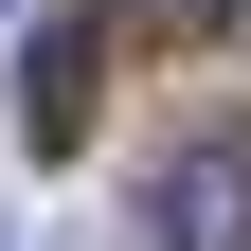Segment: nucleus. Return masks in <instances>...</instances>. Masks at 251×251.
Here are the masks:
<instances>
[{"instance_id":"nucleus-1","label":"nucleus","mask_w":251,"mask_h":251,"mask_svg":"<svg viewBox=\"0 0 251 251\" xmlns=\"http://www.w3.org/2000/svg\"><path fill=\"white\" fill-rule=\"evenodd\" d=\"M144 233L162 251H251V126H198V144L144 179Z\"/></svg>"},{"instance_id":"nucleus-2","label":"nucleus","mask_w":251,"mask_h":251,"mask_svg":"<svg viewBox=\"0 0 251 251\" xmlns=\"http://www.w3.org/2000/svg\"><path fill=\"white\" fill-rule=\"evenodd\" d=\"M108 18H54V36L36 54H18V144H36V162H72V144H90V90H108Z\"/></svg>"},{"instance_id":"nucleus-3","label":"nucleus","mask_w":251,"mask_h":251,"mask_svg":"<svg viewBox=\"0 0 251 251\" xmlns=\"http://www.w3.org/2000/svg\"><path fill=\"white\" fill-rule=\"evenodd\" d=\"M90 18H108V36H179V54L233 36V0H90Z\"/></svg>"}]
</instances>
